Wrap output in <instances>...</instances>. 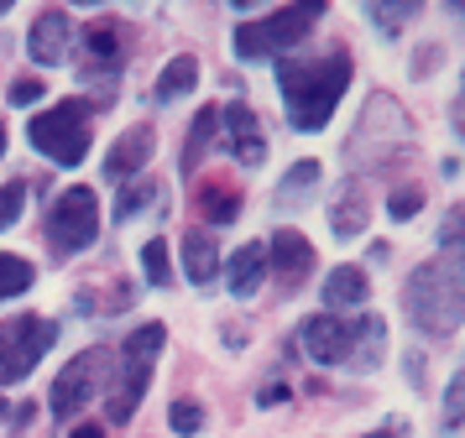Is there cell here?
<instances>
[{
  "mask_svg": "<svg viewBox=\"0 0 465 438\" xmlns=\"http://www.w3.org/2000/svg\"><path fill=\"white\" fill-rule=\"evenodd\" d=\"M402 308L413 318V329L429 339H450L465 324V250H440L434 261H423L408 287Z\"/></svg>",
  "mask_w": 465,
  "mask_h": 438,
  "instance_id": "obj_1",
  "label": "cell"
},
{
  "mask_svg": "<svg viewBox=\"0 0 465 438\" xmlns=\"http://www.w3.org/2000/svg\"><path fill=\"white\" fill-rule=\"evenodd\" d=\"M345 83H351V58L345 53H324V58L282 63L277 68V89H282L288 121L298 131H324L330 115H335L340 94H345Z\"/></svg>",
  "mask_w": 465,
  "mask_h": 438,
  "instance_id": "obj_2",
  "label": "cell"
},
{
  "mask_svg": "<svg viewBox=\"0 0 465 438\" xmlns=\"http://www.w3.org/2000/svg\"><path fill=\"white\" fill-rule=\"evenodd\" d=\"M26 136L32 146L53 157L58 167H79L89 157V136H94V125H89V104L84 100H58L53 110H43L37 121L26 125Z\"/></svg>",
  "mask_w": 465,
  "mask_h": 438,
  "instance_id": "obj_3",
  "label": "cell"
},
{
  "mask_svg": "<svg viewBox=\"0 0 465 438\" xmlns=\"http://www.w3.org/2000/svg\"><path fill=\"white\" fill-rule=\"evenodd\" d=\"M324 16V5H282V11H267L262 21H246L241 32H235V53L241 58H277V53H288L298 42L309 37V26Z\"/></svg>",
  "mask_w": 465,
  "mask_h": 438,
  "instance_id": "obj_4",
  "label": "cell"
},
{
  "mask_svg": "<svg viewBox=\"0 0 465 438\" xmlns=\"http://www.w3.org/2000/svg\"><path fill=\"white\" fill-rule=\"evenodd\" d=\"M298 339H303L309 360H319V365H345V360H356L361 339L366 345H381V318L351 324V318H335V313H314V318H303Z\"/></svg>",
  "mask_w": 465,
  "mask_h": 438,
  "instance_id": "obj_5",
  "label": "cell"
},
{
  "mask_svg": "<svg viewBox=\"0 0 465 438\" xmlns=\"http://www.w3.org/2000/svg\"><path fill=\"white\" fill-rule=\"evenodd\" d=\"M100 235V199L94 188H68L53 199V214H47V240H53V256H79L84 246H94Z\"/></svg>",
  "mask_w": 465,
  "mask_h": 438,
  "instance_id": "obj_6",
  "label": "cell"
},
{
  "mask_svg": "<svg viewBox=\"0 0 465 438\" xmlns=\"http://www.w3.org/2000/svg\"><path fill=\"white\" fill-rule=\"evenodd\" d=\"M163 339H168L163 324H142V329H131L126 365H121V386H115V396H110V423H131L136 402H142L147 386H152V360H157V350H163Z\"/></svg>",
  "mask_w": 465,
  "mask_h": 438,
  "instance_id": "obj_7",
  "label": "cell"
},
{
  "mask_svg": "<svg viewBox=\"0 0 465 438\" xmlns=\"http://www.w3.org/2000/svg\"><path fill=\"white\" fill-rule=\"evenodd\" d=\"M58 324L47 318H16V324H0V381H26L32 365L53 350Z\"/></svg>",
  "mask_w": 465,
  "mask_h": 438,
  "instance_id": "obj_8",
  "label": "cell"
},
{
  "mask_svg": "<svg viewBox=\"0 0 465 438\" xmlns=\"http://www.w3.org/2000/svg\"><path fill=\"white\" fill-rule=\"evenodd\" d=\"M105 360L110 355L100 350V345H94V350H79L74 360H68L64 371H58V381H53V392H47L53 417H74L89 396L100 392V371H105Z\"/></svg>",
  "mask_w": 465,
  "mask_h": 438,
  "instance_id": "obj_9",
  "label": "cell"
},
{
  "mask_svg": "<svg viewBox=\"0 0 465 438\" xmlns=\"http://www.w3.org/2000/svg\"><path fill=\"white\" fill-rule=\"evenodd\" d=\"M152 151H157V131H152V125L121 131L105 151V178H131V172H142V167L152 162Z\"/></svg>",
  "mask_w": 465,
  "mask_h": 438,
  "instance_id": "obj_10",
  "label": "cell"
},
{
  "mask_svg": "<svg viewBox=\"0 0 465 438\" xmlns=\"http://www.w3.org/2000/svg\"><path fill=\"white\" fill-rule=\"evenodd\" d=\"M220 131H225V146L235 151V162L256 167L262 157H267L262 125H256V115L246 110V104H225V110H220Z\"/></svg>",
  "mask_w": 465,
  "mask_h": 438,
  "instance_id": "obj_11",
  "label": "cell"
},
{
  "mask_svg": "<svg viewBox=\"0 0 465 438\" xmlns=\"http://www.w3.org/2000/svg\"><path fill=\"white\" fill-rule=\"evenodd\" d=\"M309 267H314V246L298 229H277L272 240H267V271H277L282 282H298Z\"/></svg>",
  "mask_w": 465,
  "mask_h": 438,
  "instance_id": "obj_12",
  "label": "cell"
},
{
  "mask_svg": "<svg viewBox=\"0 0 465 438\" xmlns=\"http://www.w3.org/2000/svg\"><path fill=\"white\" fill-rule=\"evenodd\" d=\"M32 63H58L68 53V11L47 5L43 16L32 21V42H26Z\"/></svg>",
  "mask_w": 465,
  "mask_h": 438,
  "instance_id": "obj_13",
  "label": "cell"
},
{
  "mask_svg": "<svg viewBox=\"0 0 465 438\" xmlns=\"http://www.w3.org/2000/svg\"><path fill=\"white\" fill-rule=\"evenodd\" d=\"M183 277H189L193 287H210L214 277H220V246H214L204 229H189L183 235Z\"/></svg>",
  "mask_w": 465,
  "mask_h": 438,
  "instance_id": "obj_14",
  "label": "cell"
},
{
  "mask_svg": "<svg viewBox=\"0 0 465 438\" xmlns=\"http://www.w3.org/2000/svg\"><path fill=\"white\" fill-rule=\"evenodd\" d=\"M262 271H267V246H241L231 256V261H225V282H231V292L235 297H252L256 287H262Z\"/></svg>",
  "mask_w": 465,
  "mask_h": 438,
  "instance_id": "obj_15",
  "label": "cell"
},
{
  "mask_svg": "<svg viewBox=\"0 0 465 438\" xmlns=\"http://www.w3.org/2000/svg\"><path fill=\"white\" fill-rule=\"evenodd\" d=\"M366 271L361 267H335L330 277H324V303L330 308H361L366 303Z\"/></svg>",
  "mask_w": 465,
  "mask_h": 438,
  "instance_id": "obj_16",
  "label": "cell"
},
{
  "mask_svg": "<svg viewBox=\"0 0 465 438\" xmlns=\"http://www.w3.org/2000/svg\"><path fill=\"white\" fill-rule=\"evenodd\" d=\"M319 178H324V172H319L314 157H309V162H293V167H288V178H282V183H277V193H272L277 209H298L319 188Z\"/></svg>",
  "mask_w": 465,
  "mask_h": 438,
  "instance_id": "obj_17",
  "label": "cell"
},
{
  "mask_svg": "<svg viewBox=\"0 0 465 438\" xmlns=\"http://www.w3.org/2000/svg\"><path fill=\"white\" fill-rule=\"evenodd\" d=\"M366 219H371L366 199H361L356 188H345L335 199V209H330V229H335L340 240H351V235H366Z\"/></svg>",
  "mask_w": 465,
  "mask_h": 438,
  "instance_id": "obj_18",
  "label": "cell"
},
{
  "mask_svg": "<svg viewBox=\"0 0 465 438\" xmlns=\"http://www.w3.org/2000/svg\"><path fill=\"white\" fill-rule=\"evenodd\" d=\"M193 83H199V63L183 53V58H173L163 68V79H157V100H178V94H189Z\"/></svg>",
  "mask_w": 465,
  "mask_h": 438,
  "instance_id": "obj_19",
  "label": "cell"
},
{
  "mask_svg": "<svg viewBox=\"0 0 465 438\" xmlns=\"http://www.w3.org/2000/svg\"><path fill=\"white\" fill-rule=\"evenodd\" d=\"M32 282H37L32 261L11 256V250H0V303H5V297H22V292L32 287Z\"/></svg>",
  "mask_w": 465,
  "mask_h": 438,
  "instance_id": "obj_20",
  "label": "cell"
},
{
  "mask_svg": "<svg viewBox=\"0 0 465 438\" xmlns=\"http://www.w3.org/2000/svg\"><path fill=\"white\" fill-rule=\"evenodd\" d=\"M214 131H220V110H199L193 115V131H189V141H183V167H199V157H204V146L214 141Z\"/></svg>",
  "mask_w": 465,
  "mask_h": 438,
  "instance_id": "obj_21",
  "label": "cell"
},
{
  "mask_svg": "<svg viewBox=\"0 0 465 438\" xmlns=\"http://www.w3.org/2000/svg\"><path fill=\"white\" fill-rule=\"evenodd\" d=\"M142 271H147V282H152V287H168V282H173L168 240H147V246H142Z\"/></svg>",
  "mask_w": 465,
  "mask_h": 438,
  "instance_id": "obj_22",
  "label": "cell"
},
{
  "mask_svg": "<svg viewBox=\"0 0 465 438\" xmlns=\"http://www.w3.org/2000/svg\"><path fill=\"white\" fill-rule=\"evenodd\" d=\"M235 214H241V199L231 188H204V219L210 225H231Z\"/></svg>",
  "mask_w": 465,
  "mask_h": 438,
  "instance_id": "obj_23",
  "label": "cell"
},
{
  "mask_svg": "<svg viewBox=\"0 0 465 438\" xmlns=\"http://www.w3.org/2000/svg\"><path fill=\"white\" fill-rule=\"evenodd\" d=\"M168 423H173V433L178 438H193L199 428H204V413H199V402H173Z\"/></svg>",
  "mask_w": 465,
  "mask_h": 438,
  "instance_id": "obj_24",
  "label": "cell"
},
{
  "mask_svg": "<svg viewBox=\"0 0 465 438\" xmlns=\"http://www.w3.org/2000/svg\"><path fill=\"white\" fill-rule=\"evenodd\" d=\"M84 47H89V58H121V32H115V26H94V32H89L84 37Z\"/></svg>",
  "mask_w": 465,
  "mask_h": 438,
  "instance_id": "obj_25",
  "label": "cell"
},
{
  "mask_svg": "<svg viewBox=\"0 0 465 438\" xmlns=\"http://www.w3.org/2000/svg\"><path fill=\"white\" fill-rule=\"evenodd\" d=\"M460 423H465V371L455 375V381H450V392H444V428L455 433Z\"/></svg>",
  "mask_w": 465,
  "mask_h": 438,
  "instance_id": "obj_26",
  "label": "cell"
},
{
  "mask_svg": "<svg viewBox=\"0 0 465 438\" xmlns=\"http://www.w3.org/2000/svg\"><path fill=\"white\" fill-rule=\"evenodd\" d=\"M366 16L377 21L381 32H398L402 21H413V16H419V5H366Z\"/></svg>",
  "mask_w": 465,
  "mask_h": 438,
  "instance_id": "obj_27",
  "label": "cell"
},
{
  "mask_svg": "<svg viewBox=\"0 0 465 438\" xmlns=\"http://www.w3.org/2000/svg\"><path fill=\"white\" fill-rule=\"evenodd\" d=\"M22 204H26V183H5L0 188V229L22 219Z\"/></svg>",
  "mask_w": 465,
  "mask_h": 438,
  "instance_id": "obj_28",
  "label": "cell"
},
{
  "mask_svg": "<svg viewBox=\"0 0 465 438\" xmlns=\"http://www.w3.org/2000/svg\"><path fill=\"white\" fill-rule=\"evenodd\" d=\"M147 199H157V183H136L121 193V204H115V219H131L136 209H147Z\"/></svg>",
  "mask_w": 465,
  "mask_h": 438,
  "instance_id": "obj_29",
  "label": "cell"
},
{
  "mask_svg": "<svg viewBox=\"0 0 465 438\" xmlns=\"http://www.w3.org/2000/svg\"><path fill=\"white\" fill-rule=\"evenodd\" d=\"M440 246H444V250H465V209H450V214H444Z\"/></svg>",
  "mask_w": 465,
  "mask_h": 438,
  "instance_id": "obj_30",
  "label": "cell"
},
{
  "mask_svg": "<svg viewBox=\"0 0 465 438\" xmlns=\"http://www.w3.org/2000/svg\"><path fill=\"white\" fill-rule=\"evenodd\" d=\"M419 209H423V193H419V188H398V193L387 199V214H392V219H413Z\"/></svg>",
  "mask_w": 465,
  "mask_h": 438,
  "instance_id": "obj_31",
  "label": "cell"
},
{
  "mask_svg": "<svg viewBox=\"0 0 465 438\" xmlns=\"http://www.w3.org/2000/svg\"><path fill=\"white\" fill-rule=\"evenodd\" d=\"M11 104H37L43 100V79H22V83H11V94H5Z\"/></svg>",
  "mask_w": 465,
  "mask_h": 438,
  "instance_id": "obj_32",
  "label": "cell"
},
{
  "mask_svg": "<svg viewBox=\"0 0 465 438\" xmlns=\"http://www.w3.org/2000/svg\"><path fill=\"white\" fill-rule=\"evenodd\" d=\"M455 131H460V141H465V89H460V100H455Z\"/></svg>",
  "mask_w": 465,
  "mask_h": 438,
  "instance_id": "obj_33",
  "label": "cell"
},
{
  "mask_svg": "<svg viewBox=\"0 0 465 438\" xmlns=\"http://www.w3.org/2000/svg\"><path fill=\"white\" fill-rule=\"evenodd\" d=\"M68 438H105V433H100V423H84V428H74Z\"/></svg>",
  "mask_w": 465,
  "mask_h": 438,
  "instance_id": "obj_34",
  "label": "cell"
},
{
  "mask_svg": "<svg viewBox=\"0 0 465 438\" xmlns=\"http://www.w3.org/2000/svg\"><path fill=\"white\" fill-rule=\"evenodd\" d=\"M0 151H5V125H0Z\"/></svg>",
  "mask_w": 465,
  "mask_h": 438,
  "instance_id": "obj_35",
  "label": "cell"
},
{
  "mask_svg": "<svg viewBox=\"0 0 465 438\" xmlns=\"http://www.w3.org/2000/svg\"><path fill=\"white\" fill-rule=\"evenodd\" d=\"M366 438H392V433H366Z\"/></svg>",
  "mask_w": 465,
  "mask_h": 438,
  "instance_id": "obj_36",
  "label": "cell"
},
{
  "mask_svg": "<svg viewBox=\"0 0 465 438\" xmlns=\"http://www.w3.org/2000/svg\"><path fill=\"white\" fill-rule=\"evenodd\" d=\"M0 417H5V402H0Z\"/></svg>",
  "mask_w": 465,
  "mask_h": 438,
  "instance_id": "obj_37",
  "label": "cell"
}]
</instances>
